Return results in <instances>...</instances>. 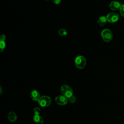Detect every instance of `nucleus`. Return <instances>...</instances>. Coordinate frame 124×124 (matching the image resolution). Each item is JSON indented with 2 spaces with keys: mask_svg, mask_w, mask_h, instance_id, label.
<instances>
[{
  "mask_svg": "<svg viewBox=\"0 0 124 124\" xmlns=\"http://www.w3.org/2000/svg\"><path fill=\"white\" fill-rule=\"evenodd\" d=\"M75 64L76 66L79 69H83L86 64V60L82 56H78L75 60Z\"/></svg>",
  "mask_w": 124,
  "mask_h": 124,
  "instance_id": "nucleus-1",
  "label": "nucleus"
},
{
  "mask_svg": "<svg viewBox=\"0 0 124 124\" xmlns=\"http://www.w3.org/2000/svg\"><path fill=\"white\" fill-rule=\"evenodd\" d=\"M61 92L62 94L67 98H70L73 95V92L71 87L68 85H63L61 88Z\"/></svg>",
  "mask_w": 124,
  "mask_h": 124,
  "instance_id": "nucleus-2",
  "label": "nucleus"
},
{
  "mask_svg": "<svg viewBox=\"0 0 124 124\" xmlns=\"http://www.w3.org/2000/svg\"><path fill=\"white\" fill-rule=\"evenodd\" d=\"M101 35L103 40L106 42H110L113 37V34L111 31L108 29L103 30L101 31Z\"/></svg>",
  "mask_w": 124,
  "mask_h": 124,
  "instance_id": "nucleus-3",
  "label": "nucleus"
},
{
  "mask_svg": "<svg viewBox=\"0 0 124 124\" xmlns=\"http://www.w3.org/2000/svg\"><path fill=\"white\" fill-rule=\"evenodd\" d=\"M37 101L40 106L42 107H46L50 105L51 99L48 96L44 95L41 96Z\"/></svg>",
  "mask_w": 124,
  "mask_h": 124,
  "instance_id": "nucleus-4",
  "label": "nucleus"
},
{
  "mask_svg": "<svg viewBox=\"0 0 124 124\" xmlns=\"http://www.w3.org/2000/svg\"><path fill=\"white\" fill-rule=\"evenodd\" d=\"M107 21L110 23H115L119 19V16L118 14L115 13H109L106 16Z\"/></svg>",
  "mask_w": 124,
  "mask_h": 124,
  "instance_id": "nucleus-5",
  "label": "nucleus"
},
{
  "mask_svg": "<svg viewBox=\"0 0 124 124\" xmlns=\"http://www.w3.org/2000/svg\"><path fill=\"white\" fill-rule=\"evenodd\" d=\"M68 98L63 95H58L55 98L56 103L60 106H63L66 105L68 102Z\"/></svg>",
  "mask_w": 124,
  "mask_h": 124,
  "instance_id": "nucleus-6",
  "label": "nucleus"
},
{
  "mask_svg": "<svg viewBox=\"0 0 124 124\" xmlns=\"http://www.w3.org/2000/svg\"><path fill=\"white\" fill-rule=\"evenodd\" d=\"M122 6L121 3L117 1H112L109 4V8L113 11H117L120 9Z\"/></svg>",
  "mask_w": 124,
  "mask_h": 124,
  "instance_id": "nucleus-7",
  "label": "nucleus"
},
{
  "mask_svg": "<svg viewBox=\"0 0 124 124\" xmlns=\"http://www.w3.org/2000/svg\"><path fill=\"white\" fill-rule=\"evenodd\" d=\"M30 96L31 98L34 101H38L41 97L39 92L36 90H33L31 91L30 93Z\"/></svg>",
  "mask_w": 124,
  "mask_h": 124,
  "instance_id": "nucleus-8",
  "label": "nucleus"
},
{
  "mask_svg": "<svg viewBox=\"0 0 124 124\" xmlns=\"http://www.w3.org/2000/svg\"><path fill=\"white\" fill-rule=\"evenodd\" d=\"M33 120L35 124H43L44 123V120L40 115H34Z\"/></svg>",
  "mask_w": 124,
  "mask_h": 124,
  "instance_id": "nucleus-9",
  "label": "nucleus"
},
{
  "mask_svg": "<svg viewBox=\"0 0 124 124\" xmlns=\"http://www.w3.org/2000/svg\"><path fill=\"white\" fill-rule=\"evenodd\" d=\"M8 119L11 122H14L16 120L17 115L14 111H10L8 114Z\"/></svg>",
  "mask_w": 124,
  "mask_h": 124,
  "instance_id": "nucleus-10",
  "label": "nucleus"
},
{
  "mask_svg": "<svg viewBox=\"0 0 124 124\" xmlns=\"http://www.w3.org/2000/svg\"><path fill=\"white\" fill-rule=\"evenodd\" d=\"M107 21H108L106 16H101L98 18L97 22V24L100 26H104L107 23Z\"/></svg>",
  "mask_w": 124,
  "mask_h": 124,
  "instance_id": "nucleus-11",
  "label": "nucleus"
},
{
  "mask_svg": "<svg viewBox=\"0 0 124 124\" xmlns=\"http://www.w3.org/2000/svg\"><path fill=\"white\" fill-rule=\"evenodd\" d=\"M58 33L61 36H64L67 34V31L65 29H60L58 31Z\"/></svg>",
  "mask_w": 124,
  "mask_h": 124,
  "instance_id": "nucleus-12",
  "label": "nucleus"
},
{
  "mask_svg": "<svg viewBox=\"0 0 124 124\" xmlns=\"http://www.w3.org/2000/svg\"><path fill=\"white\" fill-rule=\"evenodd\" d=\"M6 46V44L4 41L0 40V51L2 52L4 50Z\"/></svg>",
  "mask_w": 124,
  "mask_h": 124,
  "instance_id": "nucleus-13",
  "label": "nucleus"
},
{
  "mask_svg": "<svg viewBox=\"0 0 124 124\" xmlns=\"http://www.w3.org/2000/svg\"><path fill=\"white\" fill-rule=\"evenodd\" d=\"M33 113L34 115H40L41 113V109L39 107H36L33 109Z\"/></svg>",
  "mask_w": 124,
  "mask_h": 124,
  "instance_id": "nucleus-14",
  "label": "nucleus"
},
{
  "mask_svg": "<svg viewBox=\"0 0 124 124\" xmlns=\"http://www.w3.org/2000/svg\"><path fill=\"white\" fill-rule=\"evenodd\" d=\"M68 100L70 101V102L71 103H75V102L76 101V98L75 96L74 95H72L71 97H70V98H68Z\"/></svg>",
  "mask_w": 124,
  "mask_h": 124,
  "instance_id": "nucleus-15",
  "label": "nucleus"
},
{
  "mask_svg": "<svg viewBox=\"0 0 124 124\" xmlns=\"http://www.w3.org/2000/svg\"><path fill=\"white\" fill-rule=\"evenodd\" d=\"M120 12L121 16L124 17V4L122 5L120 9Z\"/></svg>",
  "mask_w": 124,
  "mask_h": 124,
  "instance_id": "nucleus-16",
  "label": "nucleus"
},
{
  "mask_svg": "<svg viewBox=\"0 0 124 124\" xmlns=\"http://www.w3.org/2000/svg\"><path fill=\"white\" fill-rule=\"evenodd\" d=\"M61 1V0H52V2L55 4H58Z\"/></svg>",
  "mask_w": 124,
  "mask_h": 124,
  "instance_id": "nucleus-17",
  "label": "nucleus"
},
{
  "mask_svg": "<svg viewBox=\"0 0 124 124\" xmlns=\"http://www.w3.org/2000/svg\"><path fill=\"white\" fill-rule=\"evenodd\" d=\"M5 39H6V36H5V35H4V34L1 35V36H0V40L5 41Z\"/></svg>",
  "mask_w": 124,
  "mask_h": 124,
  "instance_id": "nucleus-18",
  "label": "nucleus"
},
{
  "mask_svg": "<svg viewBox=\"0 0 124 124\" xmlns=\"http://www.w3.org/2000/svg\"><path fill=\"white\" fill-rule=\"evenodd\" d=\"M0 94L2 93V88H1V87H0Z\"/></svg>",
  "mask_w": 124,
  "mask_h": 124,
  "instance_id": "nucleus-19",
  "label": "nucleus"
},
{
  "mask_svg": "<svg viewBox=\"0 0 124 124\" xmlns=\"http://www.w3.org/2000/svg\"><path fill=\"white\" fill-rule=\"evenodd\" d=\"M46 0V1H48V0Z\"/></svg>",
  "mask_w": 124,
  "mask_h": 124,
  "instance_id": "nucleus-20",
  "label": "nucleus"
}]
</instances>
